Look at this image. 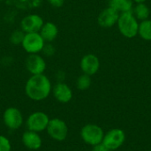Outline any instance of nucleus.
<instances>
[{"label": "nucleus", "instance_id": "nucleus-1", "mask_svg": "<svg viewBox=\"0 0 151 151\" xmlns=\"http://www.w3.org/2000/svg\"><path fill=\"white\" fill-rule=\"evenodd\" d=\"M52 87L50 79L45 74L32 75L25 86L26 95L34 101H42L46 99L50 92Z\"/></svg>", "mask_w": 151, "mask_h": 151}, {"label": "nucleus", "instance_id": "nucleus-2", "mask_svg": "<svg viewBox=\"0 0 151 151\" xmlns=\"http://www.w3.org/2000/svg\"><path fill=\"white\" fill-rule=\"evenodd\" d=\"M118 27L122 35L127 38H134L138 35L139 24L132 12H121L118 19Z\"/></svg>", "mask_w": 151, "mask_h": 151}, {"label": "nucleus", "instance_id": "nucleus-3", "mask_svg": "<svg viewBox=\"0 0 151 151\" xmlns=\"http://www.w3.org/2000/svg\"><path fill=\"white\" fill-rule=\"evenodd\" d=\"M44 44L45 42L39 32L25 33V36L21 43L22 48L28 54H39L42 52Z\"/></svg>", "mask_w": 151, "mask_h": 151}, {"label": "nucleus", "instance_id": "nucleus-4", "mask_svg": "<svg viewBox=\"0 0 151 151\" xmlns=\"http://www.w3.org/2000/svg\"><path fill=\"white\" fill-rule=\"evenodd\" d=\"M81 135L86 143L92 146L101 143L104 136L103 129L100 127L93 124H88L83 127L81 132Z\"/></svg>", "mask_w": 151, "mask_h": 151}, {"label": "nucleus", "instance_id": "nucleus-5", "mask_svg": "<svg viewBox=\"0 0 151 151\" xmlns=\"http://www.w3.org/2000/svg\"><path fill=\"white\" fill-rule=\"evenodd\" d=\"M46 130L52 139L58 142L64 141L68 134V127L65 122L59 119H50Z\"/></svg>", "mask_w": 151, "mask_h": 151}, {"label": "nucleus", "instance_id": "nucleus-6", "mask_svg": "<svg viewBox=\"0 0 151 151\" xmlns=\"http://www.w3.org/2000/svg\"><path fill=\"white\" fill-rule=\"evenodd\" d=\"M49 121L50 119L46 113L42 111H35L28 117L27 127L28 130L39 133L47 128Z\"/></svg>", "mask_w": 151, "mask_h": 151}, {"label": "nucleus", "instance_id": "nucleus-7", "mask_svg": "<svg viewBox=\"0 0 151 151\" xmlns=\"http://www.w3.org/2000/svg\"><path fill=\"white\" fill-rule=\"evenodd\" d=\"M27 70L32 75L42 74L46 69V62L40 54H29L25 61Z\"/></svg>", "mask_w": 151, "mask_h": 151}, {"label": "nucleus", "instance_id": "nucleus-8", "mask_svg": "<svg viewBox=\"0 0 151 151\" xmlns=\"http://www.w3.org/2000/svg\"><path fill=\"white\" fill-rule=\"evenodd\" d=\"M125 142V133L121 129H112L104 136L103 143L110 150L119 149Z\"/></svg>", "mask_w": 151, "mask_h": 151}, {"label": "nucleus", "instance_id": "nucleus-9", "mask_svg": "<svg viewBox=\"0 0 151 151\" xmlns=\"http://www.w3.org/2000/svg\"><path fill=\"white\" fill-rule=\"evenodd\" d=\"M44 24L43 19L38 14H29L25 16L20 22V29L24 33L39 32Z\"/></svg>", "mask_w": 151, "mask_h": 151}, {"label": "nucleus", "instance_id": "nucleus-10", "mask_svg": "<svg viewBox=\"0 0 151 151\" xmlns=\"http://www.w3.org/2000/svg\"><path fill=\"white\" fill-rule=\"evenodd\" d=\"M4 122L10 129L15 130L19 128L23 123V117L20 111L14 107L6 109L4 112Z\"/></svg>", "mask_w": 151, "mask_h": 151}, {"label": "nucleus", "instance_id": "nucleus-11", "mask_svg": "<svg viewBox=\"0 0 151 151\" xmlns=\"http://www.w3.org/2000/svg\"><path fill=\"white\" fill-rule=\"evenodd\" d=\"M100 67L99 58L94 54H87L82 57L81 60V69L83 73L89 76L94 75L97 73Z\"/></svg>", "mask_w": 151, "mask_h": 151}, {"label": "nucleus", "instance_id": "nucleus-12", "mask_svg": "<svg viewBox=\"0 0 151 151\" xmlns=\"http://www.w3.org/2000/svg\"><path fill=\"white\" fill-rule=\"evenodd\" d=\"M119 17V12L109 6L100 12L97 18V22L100 27L108 28L114 26L118 22Z\"/></svg>", "mask_w": 151, "mask_h": 151}, {"label": "nucleus", "instance_id": "nucleus-13", "mask_svg": "<svg viewBox=\"0 0 151 151\" xmlns=\"http://www.w3.org/2000/svg\"><path fill=\"white\" fill-rule=\"evenodd\" d=\"M53 95L58 102L66 104L71 101L73 97V91L67 84L58 82L53 88Z\"/></svg>", "mask_w": 151, "mask_h": 151}, {"label": "nucleus", "instance_id": "nucleus-14", "mask_svg": "<svg viewBox=\"0 0 151 151\" xmlns=\"http://www.w3.org/2000/svg\"><path fill=\"white\" fill-rule=\"evenodd\" d=\"M39 34L45 42H51L57 38L58 35V27L55 23L51 21L44 22L39 31Z\"/></svg>", "mask_w": 151, "mask_h": 151}, {"label": "nucleus", "instance_id": "nucleus-15", "mask_svg": "<svg viewBox=\"0 0 151 151\" xmlns=\"http://www.w3.org/2000/svg\"><path fill=\"white\" fill-rule=\"evenodd\" d=\"M22 142L24 145L29 150H38L42 146V139L38 133L34 131H27L22 135Z\"/></svg>", "mask_w": 151, "mask_h": 151}, {"label": "nucleus", "instance_id": "nucleus-16", "mask_svg": "<svg viewBox=\"0 0 151 151\" xmlns=\"http://www.w3.org/2000/svg\"><path fill=\"white\" fill-rule=\"evenodd\" d=\"M133 0H110L109 6L115 9L119 12H132L133 9Z\"/></svg>", "mask_w": 151, "mask_h": 151}, {"label": "nucleus", "instance_id": "nucleus-17", "mask_svg": "<svg viewBox=\"0 0 151 151\" xmlns=\"http://www.w3.org/2000/svg\"><path fill=\"white\" fill-rule=\"evenodd\" d=\"M150 10L148 7V5L145 4L144 3L137 4L134 9V15L135 16L137 19H140L142 21L148 19V18L150 17Z\"/></svg>", "mask_w": 151, "mask_h": 151}, {"label": "nucleus", "instance_id": "nucleus-18", "mask_svg": "<svg viewBox=\"0 0 151 151\" xmlns=\"http://www.w3.org/2000/svg\"><path fill=\"white\" fill-rule=\"evenodd\" d=\"M139 35L146 41H151V20L145 19L139 24Z\"/></svg>", "mask_w": 151, "mask_h": 151}, {"label": "nucleus", "instance_id": "nucleus-19", "mask_svg": "<svg viewBox=\"0 0 151 151\" xmlns=\"http://www.w3.org/2000/svg\"><path fill=\"white\" fill-rule=\"evenodd\" d=\"M76 84H77V88L80 90H86L91 85V78H90L89 75L83 73L82 75H81L78 78Z\"/></svg>", "mask_w": 151, "mask_h": 151}, {"label": "nucleus", "instance_id": "nucleus-20", "mask_svg": "<svg viewBox=\"0 0 151 151\" xmlns=\"http://www.w3.org/2000/svg\"><path fill=\"white\" fill-rule=\"evenodd\" d=\"M25 33L21 29H17L14 30L10 36V42L13 45H19L22 43V41L24 39Z\"/></svg>", "mask_w": 151, "mask_h": 151}, {"label": "nucleus", "instance_id": "nucleus-21", "mask_svg": "<svg viewBox=\"0 0 151 151\" xmlns=\"http://www.w3.org/2000/svg\"><path fill=\"white\" fill-rule=\"evenodd\" d=\"M42 52L46 57H52L55 54L56 50H55V47L50 42H45L44 47H43Z\"/></svg>", "mask_w": 151, "mask_h": 151}, {"label": "nucleus", "instance_id": "nucleus-22", "mask_svg": "<svg viewBox=\"0 0 151 151\" xmlns=\"http://www.w3.org/2000/svg\"><path fill=\"white\" fill-rule=\"evenodd\" d=\"M0 151H11V143L4 135H0Z\"/></svg>", "mask_w": 151, "mask_h": 151}, {"label": "nucleus", "instance_id": "nucleus-23", "mask_svg": "<svg viewBox=\"0 0 151 151\" xmlns=\"http://www.w3.org/2000/svg\"><path fill=\"white\" fill-rule=\"evenodd\" d=\"M47 1L51 6L55 8H60L65 4V0H47Z\"/></svg>", "mask_w": 151, "mask_h": 151}, {"label": "nucleus", "instance_id": "nucleus-24", "mask_svg": "<svg viewBox=\"0 0 151 151\" xmlns=\"http://www.w3.org/2000/svg\"><path fill=\"white\" fill-rule=\"evenodd\" d=\"M92 151H110V150L107 149L103 142H101V143H99L97 145H95Z\"/></svg>", "mask_w": 151, "mask_h": 151}, {"label": "nucleus", "instance_id": "nucleus-25", "mask_svg": "<svg viewBox=\"0 0 151 151\" xmlns=\"http://www.w3.org/2000/svg\"><path fill=\"white\" fill-rule=\"evenodd\" d=\"M133 1H134V2H136L137 4H140V3H144L146 0H133Z\"/></svg>", "mask_w": 151, "mask_h": 151}, {"label": "nucleus", "instance_id": "nucleus-26", "mask_svg": "<svg viewBox=\"0 0 151 151\" xmlns=\"http://www.w3.org/2000/svg\"><path fill=\"white\" fill-rule=\"evenodd\" d=\"M0 1H5V0H0Z\"/></svg>", "mask_w": 151, "mask_h": 151}, {"label": "nucleus", "instance_id": "nucleus-27", "mask_svg": "<svg viewBox=\"0 0 151 151\" xmlns=\"http://www.w3.org/2000/svg\"><path fill=\"white\" fill-rule=\"evenodd\" d=\"M150 12H151V10H150Z\"/></svg>", "mask_w": 151, "mask_h": 151}, {"label": "nucleus", "instance_id": "nucleus-28", "mask_svg": "<svg viewBox=\"0 0 151 151\" xmlns=\"http://www.w3.org/2000/svg\"><path fill=\"white\" fill-rule=\"evenodd\" d=\"M149 151H151V150H149Z\"/></svg>", "mask_w": 151, "mask_h": 151}]
</instances>
